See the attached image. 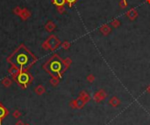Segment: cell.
Returning <instances> with one entry per match:
<instances>
[{
  "instance_id": "cell-1",
  "label": "cell",
  "mask_w": 150,
  "mask_h": 125,
  "mask_svg": "<svg viewBox=\"0 0 150 125\" xmlns=\"http://www.w3.org/2000/svg\"><path fill=\"white\" fill-rule=\"evenodd\" d=\"M7 62L20 71H27L38 61V58L24 44H21L7 57Z\"/></svg>"
},
{
  "instance_id": "cell-2",
  "label": "cell",
  "mask_w": 150,
  "mask_h": 125,
  "mask_svg": "<svg viewBox=\"0 0 150 125\" xmlns=\"http://www.w3.org/2000/svg\"><path fill=\"white\" fill-rule=\"evenodd\" d=\"M43 69L51 77L61 79L64 73L69 68L65 65L63 59L59 56V54L54 53L44 63Z\"/></svg>"
},
{
  "instance_id": "cell-3",
  "label": "cell",
  "mask_w": 150,
  "mask_h": 125,
  "mask_svg": "<svg viewBox=\"0 0 150 125\" xmlns=\"http://www.w3.org/2000/svg\"><path fill=\"white\" fill-rule=\"evenodd\" d=\"M21 88L26 89L34 81V77L28 71H21L13 79Z\"/></svg>"
},
{
  "instance_id": "cell-4",
  "label": "cell",
  "mask_w": 150,
  "mask_h": 125,
  "mask_svg": "<svg viewBox=\"0 0 150 125\" xmlns=\"http://www.w3.org/2000/svg\"><path fill=\"white\" fill-rule=\"evenodd\" d=\"M46 42H47L49 50H51V51H54L62 45L61 40H60L54 34L50 35V36L47 39V40H46Z\"/></svg>"
},
{
  "instance_id": "cell-5",
  "label": "cell",
  "mask_w": 150,
  "mask_h": 125,
  "mask_svg": "<svg viewBox=\"0 0 150 125\" xmlns=\"http://www.w3.org/2000/svg\"><path fill=\"white\" fill-rule=\"evenodd\" d=\"M85 104L86 102L82 98H80V97H78V98H76L75 100H72L69 102V106L72 108H74V109H81V108H83L84 107Z\"/></svg>"
},
{
  "instance_id": "cell-6",
  "label": "cell",
  "mask_w": 150,
  "mask_h": 125,
  "mask_svg": "<svg viewBox=\"0 0 150 125\" xmlns=\"http://www.w3.org/2000/svg\"><path fill=\"white\" fill-rule=\"evenodd\" d=\"M106 97H107V93H106L104 89H100V90L96 92V93L93 94V100L94 102L97 103H99L102 102V101L105 100Z\"/></svg>"
},
{
  "instance_id": "cell-7",
  "label": "cell",
  "mask_w": 150,
  "mask_h": 125,
  "mask_svg": "<svg viewBox=\"0 0 150 125\" xmlns=\"http://www.w3.org/2000/svg\"><path fill=\"white\" fill-rule=\"evenodd\" d=\"M7 116H9V110L2 104V102H0V125H2L3 120Z\"/></svg>"
},
{
  "instance_id": "cell-8",
  "label": "cell",
  "mask_w": 150,
  "mask_h": 125,
  "mask_svg": "<svg viewBox=\"0 0 150 125\" xmlns=\"http://www.w3.org/2000/svg\"><path fill=\"white\" fill-rule=\"evenodd\" d=\"M138 16H139L138 11L136 10L135 8H131L129 11L126 12V17L129 18L131 21L135 20L136 18H138Z\"/></svg>"
},
{
  "instance_id": "cell-9",
  "label": "cell",
  "mask_w": 150,
  "mask_h": 125,
  "mask_svg": "<svg viewBox=\"0 0 150 125\" xmlns=\"http://www.w3.org/2000/svg\"><path fill=\"white\" fill-rule=\"evenodd\" d=\"M99 31L104 36H108L111 32V28L108 24H105V25L101 26V27L99 28Z\"/></svg>"
},
{
  "instance_id": "cell-10",
  "label": "cell",
  "mask_w": 150,
  "mask_h": 125,
  "mask_svg": "<svg viewBox=\"0 0 150 125\" xmlns=\"http://www.w3.org/2000/svg\"><path fill=\"white\" fill-rule=\"evenodd\" d=\"M20 17L21 19L25 21V20L27 19V18H29L30 17H31V12H30L26 8H23L22 11H21V12H20Z\"/></svg>"
},
{
  "instance_id": "cell-11",
  "label": "cell",
  "mask_w": 150,
  "mask_h": 125,
  "mask_svg": "<svg viewBox=\"0 0 150 125\" xmlns=\"http://www.w3.org/2000/svg\"><path fill=\"white\" fill-rule=\"evenodd\" d=\"M20 69L17 68L16 67L14 66H11V67L9 68V70H8V73L11 74V76L12 77V79H14L16 76H17L18 74H20Z\"/></svg>"
},
{
  "instance_id": "cell-12",
  "label": "cell",
  "mask_w": 150,
  "mask_h": 125,
  "mask_svg": "<svg viewBox=\"0 0 150 125\" xmlns=\"http://www.w3.org/2000/svg\"><path fill=\"white\" fill-rule=\"evenodd\" d=\"M109 104L113 108L118 107V106L120 104V100H119L117 96H113L110 99V101H109Z\"/></svg>"
},
{
  "instance_id": "cell-13",
  "label": "cell",
  "mask_w": 150,
  "mask_h": 125,
  "mask_svg": "<svg viewBox=\"0 0 150 125\" xmlns=\"http://www.w3.org/2000/svg\"><path fill=\"white\" fill-rule=\"evenodd\" d=\"M55 28H56L55 24H54V22H52V21H48V22L46 24V26H45L46 31L48 32H52L53 31L55 30Z\"/></svg>"
},
{
  "instance_id": "cell-14",
  "label": "cell",
  "mask_w": 150,
  "mask_h": 125,
  "mask_svg": "<svg viewBox=\"0 0 150 125\" xmlns=\"http://www.w3.org/2000/svg\"><path fill=\"white\" fill-rule=\"evenodd\" d=\"M79 97L83 99L86 103H87V102H89L90 101H91V96H90V94H89L88 93H87L86 91H84V90H83V91H81V92H80V94H79Z\"/></svg>"
},
{
  "instance_id": "cell-15",
  "label": "cell",
  "mask_w": 150,
  "mask_h": 125,
  "mask_svg": "<svg viewBox=\"0 0 150 125\" xmlns=\"http://www.w3.org/2000/svg\"><path fill=\"white\" fill-rule=\"evenodd\" d=\"M34 91H35V93H36V94H38V96H42L43 94H45L46 88H45V87H44V86L39 85V86H37L36 88H35Z\"/></svg>"
},
{
  "instance_id": "cell-16",
  "label": "cell",
  "mask_w": 150,
  "mask_h": 125,
  "mask_svg": "<svg viewBox=\"0 0 150 125\" xmlns=\"http://www.w3.org/2000/svg\"><path fill=\"white\" fill-rule=\"evenodd\" d=\"M2 84H3V86L5 87V88H9V87L12 86V81L11 80L10 78L5 77V78L3 79V81H2Z\"/></svg>"
},
{
  "instance_id": "cell-17",
  "label": "cell",
  "mask_w": 150,
  "mask_h": 125,
  "mask_svg": "<svg viewBox=\"0 0 150 125\" xmlns=\"http://www.w3.org/2000/svg\"><path fill=\"white\" fill-rule=\"evenodd\" d=\"M52 1V4L55 6H62L66 4V0H51Z\"/></svg>"
},
{
  "instance_id": "cell-18",
  "label": "cell",
  "mask_w": 150,
  "mask_h": 125,
  "mask_svg": "<svg viewBox=\"0 0 150 125\" xmlns=\"http://www.w3.org/2000/svg\"><path fill=\"white\" fill-rule=\"evenodd\" d=\"M49 82L50 84L53 87H57L59 85V83H60V79L59 78H54V77H52L50 79V81H49Z\"/></svg>"
},
{
  "instance_id": "cell-19",
  "label": "cell",
  "mask_w": 150,
  "mask_h": 125,
  "mask_svg": "<svg viewBox=\"0 0 150 125\" xmlns=\"http://www.w3.org/2000/svg\"><path fill=\"white\" fill-rule=\"evenodd\" d=\"M121 25V23H120V21H119V19H113L112 21L111 22V26L113 27V28H118V27H119Z\"/></svg>"
},
{
  "instance_id": "cell-20",
  "label": "cell",
  "mask_w": 150,
  "mask_h": 125,
  "mask_svg": "<svg viewBox=\"0 0 150 125\" xmlns=\"http://www.w3.org/2000/svg\"><path fill=\"white\" fill-rule=\"evenodd\" d=\"M71 47V44L69 41H64L62 43V47L63 48L64 50H68L69 49V47Z\"/></svg>"
},
{
  "instance_id": "cell-21",
  "label": "cell",
  "mask_w": 150,
  "mask_h": 125,
  "mask_svg": "<svg viewBox=\"0 0 150 125\" xmlns=\"http://www.w3.org/2000/svg\"><path fill=\"white\" fill-rule=\"evenodd\" d=\"M86 80H87V81H88V82L92 83V82H94L95 80H96V77L94 76V74H89L88 76H87Z\"/></svg>"
},
{
  "instance_id": "cell-22",
  "label": "cell",
  "mask_w": 150,
  "mask_h": 125,
  "mask_svg": "<svg viewBox=\"0 0 150 125\" xmlns=\"http://www.w3.org/2000/svg\"><path fill=\"white\" fill-rule=\"evenodd\" d=\"M127 5H128V3L126 0H120V2H119V7H120L121 9L126 8Z\"/></svg>"
},
{
  "instance_id": "cell-23",
  "label": "cell",
  "mask_w": 150,
  "mask_h": 125,
  "mask_svg": "<svg viewBox=\"0 0 150 125\" xmlns=\"http://www.w3.org/2000/svg\"><path fill=\"white\" fill-rule=\"evenodd\" d=\"M21 115H22V114H21V112L20 110H18V109H16L14 112L12 113V116L14 118H16V119H18L21 116Z\"/></svg>"
},
{
  "instance_id": "cell-24",
  "label": "cell",
  "mask_w": 150,
  "mask_h": 125,
  "mask_svg": "<svg viewBox=\"0 0 150 125\" xmlns=\"http://www.w3.org/2000/svg\"><path fill=\"white\" fill-rule=\"evenodd\" d=\"M65 11H66V9H65L64 5H62V6H57V12H58L59 14H63Z\"/></svg>"
},
{
  "instance_id": "cell-25",
  "label": "cell",
  "mask_w": 150,
  "mask_h": 125,
  "mask_svg": "<svg viewBox=\"0 0 150 125\" xmlns=\"http://www.w3.org/2000/svg\"><path fill=\"white\" fill-rule=\"evenodd\" d=\"M63 61H64L65 65H66L67 67L69 68V67H70V65H71V63H72V59L70 58H66V59H64Z\"/></svg>"
},
{
  "instance_id": "cell-26",
  "label": "cell",
  "mask_w": 150,
  "mask_h": 125,
  "mask_svg": "<svg viewBox=\"0 0 150 125\" xmlns=\"http://www.w3.org/2000/svg\"><path fill=\"white\" fill-rule=\"evenodd\" d=\"M77 1H78V0H66V4H68L69 7L71 8Z\"/></svg>"
},
{
  "instance_id": "cell-27",
  "label": "cell",
  "mask_w": 150,
  "mask_h": 125,
  "mask_svg": "<svg viewBox=\"0 0 150 125\" xmlns=\"http://www.w3.org/2000/svg\"><path fill=\"white\" fill-rule=\"evenodd\" d=\"M21 11H22V9H21L20 7H15V9L13 10V12H14V14H16L17 16H20V12H21Z\"/></svg>"
},
{
  "instance_id": "cell-28",
  "label": "cell",
  "mask_w": 150,
  "mask_h": 125,
  "mask_svg": "<svg viewBox=\"0 0 150 125\" xmlns=\"http://www.w3.org/2000/svg\"><path fill=\"white\" fill-rule=\"evenodd\" d=\"M41 47H42V48H43L44 50H49V48H48V46L47 42H46V41L42 43Z\"/></svg>"
},
{
  "instance_id": "cell-29",
  "label": "cell",
  "mask_w": 150,
  "mask_h": 125,
  "mask_svg": "<svg viewBox=\"0 0 150 125\" xmlns=\"http://www.w3.org/2000/svg\"><path fill=\"white\" fill-rule=\"evenodd\" d=\"M15 125H25V124H24V123L21 120H18L17 123H15Z\"/></svg>"
},
{
  "instance_id": "cell-30",
  "label": "cell",
  "mask_w": 150,
  "mask_h": 125,
  "mask_svg": "<svg viewBox=\"0 0 150 125\" xmlns=\"http://www.w3.org/2000/svg\"><path fill=\"white\" fill-rule=\"evenodd\" d=\"M147 92H148V94H150V85L147 87Z\"/></svg>"
},
{
  "instance_id": "cell-31",
  "label": "cell",
  "mask_w": 150,
  "mask_h": 125,
  "mask_svg": "<svg viewBox=\"0 0 150 125\" xmlns=\"http://www.w3.org/2000/svg\"><path fill=\"white\" fill-rule=\"evenodd\" d=\"M146 2L148 3V4H150V0H146Z\"/></svg>"
}]
</instances>
